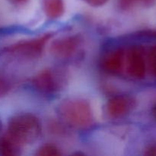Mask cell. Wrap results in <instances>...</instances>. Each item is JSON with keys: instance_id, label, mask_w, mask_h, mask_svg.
Masks as SVG:
<instances>
[{"instance_id": "cell-1", "label": "cell", "mask_w": 156, "mask_h": 156, "mask_svg": "<svg viewBox=\"0 0 156 156\" xmlns=\"http://www.w3.org/2000/svg\"><path fill=\"white\" fill-rule=\"evenodd\" d=\"M59 119L67 126L75 129H85L94 122L92 108L88 100L69 98L62 100L56 108Z\"/></svg>"}, {"instance_id": "cell-2", "label": "cell", "mask_w": 156, "mask_h": 156, "mask_svg": "<svg viewBox=\"0 0 156 156\" xmlns=\"http://www.w3.org/2000/svg\"><path fill=\"white\" fill-rule=\"evenodd\" d=\"M41 123L34 114L23 113L9 120L6 133L23 145L34 143L41 133Z\"/></svg>"}, {"instance_id": "cell-3", "label": "cell", "mask_w": 156, "mask_h": 156, "mask_svg": "<svg viewBox=\"0 0 156 156\" xmlns=\"http://www.w3.org/2000/svg\"><path fill=\"white\" fill-rule=\"evenodd\" d=\"M66 75L58 69H46L34 77L32 84L37 91L42 94H53L64 88Z\"/></svg>"}, {"instance_id": "cell-4", "label": "cell", "mask_w": 156, "mask_h": 156, "mask_svg": "<svg viewBox=\"0 0 156 156\" xmlns=\"http://www.w3.org/2000/svg\"><path fill=\"white\" fill-rule=\"evenodd\" d=\"M53 33L48 32L41 36L28 40L18 41L4 50L5 53H9L21 57L35 59L41 56L47 43L51 39Z\"/></svg>"}, {"instance_id": "cell-5", "label": "cell", "mask_w": 156, "mask_h": 156, "mask_svg": "<svg viewBox=\"0 0 156 156\" xmlns=\"http://www.w3.org/2000/svg\"><path fill=\"white\" fill-rule=\"evenodd\" d=\"M147 56L141 46H132L125 50L124 69L129 77L142 79L147 71Z\"/></svg>"}, {"instance_id": "cell-6", "label": "cell", "mask_w": 156, "mask_h": 156, "mask_svg": "<svg viewBox=\"0 0 156 156\" xmlns=\"http://www.w3.org/2000/svg\"><path fill=\"white\" fill-rule=\"evenodd\" d=\"M82 37L79 34L69 35L54 40L50 47L53 56L60 59H67L73 56L82 45Z\"/></svg>"}, {"instance_id": "cell-7", "label": "cell", "mask_w": 156, "mask_h": 156, "mask_svg": "<svg viewBox=\"0 0 156 156\" xmlns=\"http://www.w3.org/2000/svg\"><path fill=\"white\" fill-rule=\"evenodd\" d=\"M136 107V101L133 97L120 94L111 98L106 104V112L110 117L121 118L132 112Z\"/></svg>"}, {"instance_id": "cell-8", "label": "cell", "mask_w": 156, "mask_h": 156, "mask_svg": "<svg viewBox=\"0 0 156 156\" xmlns=\"http://www.w3.org/2000/svg\"><path fill=\"white\" fill-rule=\"evenodd\" d=\"M125 50V49L119 47L105 53L101 59V69L111 75L120 73L124 69Z\"/></svg>"}, {"instance_id": "cell-9", "label": "cell", "mask_w": 156, "mask_h": 156, "mask_svg": "<svg viewBox=\"0 0 156 156\" xmlns=\"http://www.w3.org/2000/svg\"><path fill=\"white\" fill-rule=\"evenodd\" d=\"M41 6L45 15L50 19H57L65 12L64 0H41Z\"/></svg>"}, {"instance_id": "cell-10", "label": "cell", "mask_w": 156, "mask_h": 156, "mask_svg": "<svg viewBox=\"0 0 156 156\" xmlns=\"http://www.w3.org/2000/svg\"><path fill=\"white\" fill-rule=\"evenodd\" d=\"M22 145L14 140L7 133L0 139V155L17 156L21 154Z\"/></svg>"}, {"instance_id": "cell-11", "label": "cell", "mask_w": 156, "mask_h": 156, "mask_svg": "<svg viewBox=\"0 0 156 156\" xmlns=\"http://www.w3.org/2000/svg\"><path fill=\"white\" fill-rule=\"evenodd\" d=\"M155 0H118L119 6L123 10H129L135 7H149Z\"/></svg>"}, {"instance_id": "cell-12", "label": "cell", "mask_w": 156, "mask_h": 156, "mask_svg": "<svg viewBox=\"0 0 156 156\" xmlns=\"http://www.w3.org/2000/svg\"><path fill=\"white\" fill-rule=\"evenodd\" d=\"M36 155L38 156H59L62 155V152L55 145L46 143L38 148Z\"/></svg>"}, {"instance_id": "cell-13", "label": "cell", "mask_w": 156, "mask_h": 156, "mask_svg": "<svg viewBox=\"0 0 156 156\" xmlns=\"http://www.w3.org/2000/svg\"><path fill=\"white\" fill-rule=\"evenodd\" d=\"M147 56V66L149 71L156 78V44L149 50Z\"/></svg>"}, {"instance_id": "cell-14", "label": "cell", "mask_w": 156, "mask_h": 156, "mask_svg": "<svg viewBox=\"0 0 156 156\" xmlns=\"http://www.w3.org/2000/svg\"><path fill=\"white\" fill-rule=\"evenodd\" d=\"M92 7H101L106 4L109 0H82Z\"/></svg>"}, {"instance_id": "cell-15", "label": "cell", "mask_w": 156, "mask_h": 156, "mask_svg": "<svg viewBox=\"0 0 156 156\" xmlns=\"http://www.w3.org/2000/svg\"><path fill=\"white\" fill-rule=\"evenodd\" d=\"M146 155H151V156H156V146H151L146 149Z\"/></svg>"}, {"instance_id": "cell-16", "label": "cell", "mask_w": 156, "mask_h": 156, "mask_svg": "<svg viewBox=\"0 0 156 156\" xmlns=\"http://www.w3.org/2000/svg\"><path fill=\"white\" fill-rule=\"evenodd\" d=\"M8 1L14 5H22L24 3L27 2L28 0H8Z\"/></svg>"}, {"instance_id": "cell-17", "label": "cell", "mask_w": 156, "mask_h": 156, "mask_svg": "<svg viewBox=\"0 0 156 156\" xmlns=\"http://www.w3.org/2000/svg\"><path fill=\"white\" fill-rule=\"evenodd\" d=\"M152 114L154 117L156 119V103L153 105L152 108Z\"/></svg>"}, {"instance_id": "cell-18", "label": "cell", "mask_w": 156, "mask_h": 156, "mask_svg": "<svg viewBox=\"0 0 156 156\" xmlns=\"http://www.w3.org/2000/svg\"><path fill=\"white\" fill-rule=\"evenodd\" d=\"M146 33L148 34L147 35H150V36H154L156 37V30H149Z\"/></svg>"}, {"instance_id": "cell-19", "label": "cell", "mask_w": 156, "mask_h": 156, "mask_svg": "<svg viewBox=\"0 0 156 156\" xmlns=\"http://www.w3.org/2000/svg\"><path fill=\"white\" fill-rule=\"evenodd\" d=\"M2 123L1 118H0V131H1V129H2Z\"/></svg>"}]
</instances>
